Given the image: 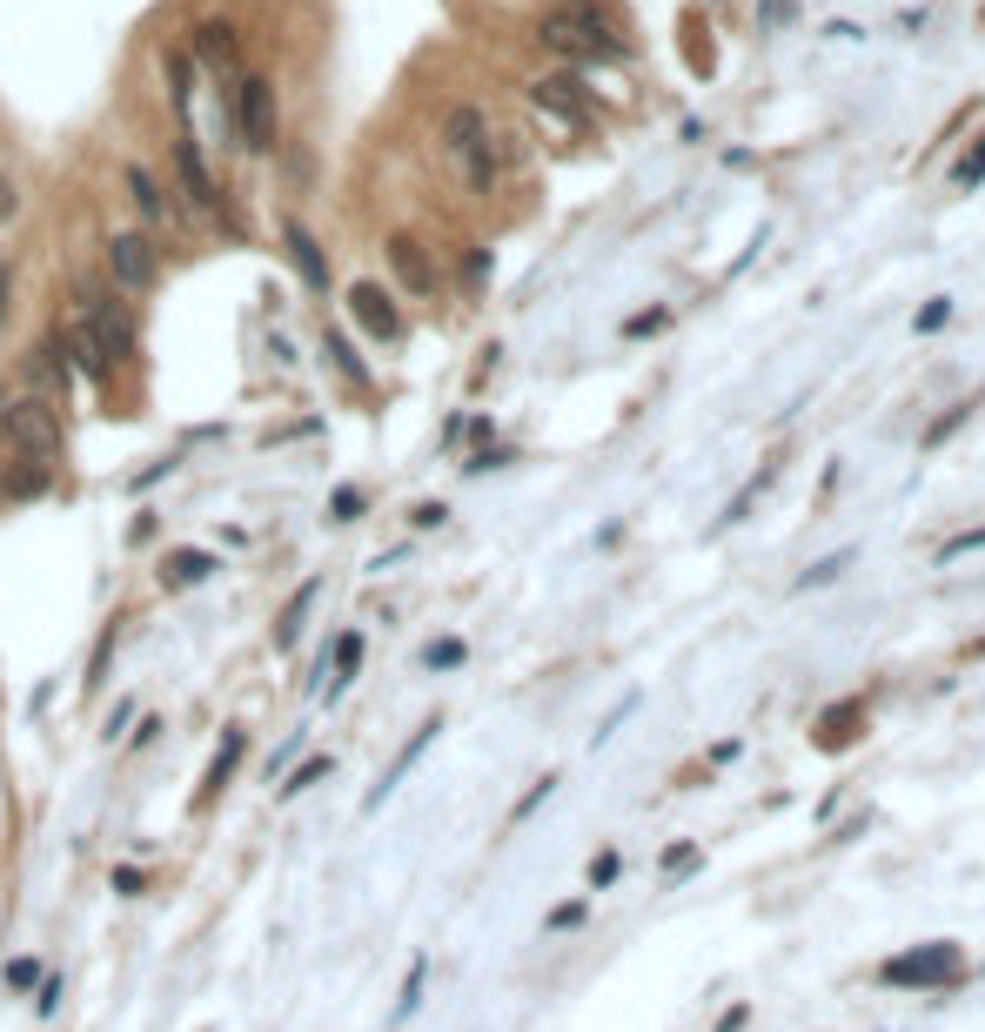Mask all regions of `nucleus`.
I'll list each match as a JSON object with an SVG mask.
<instances>
[{
    "mask_svg": "<svg viewBox=\"0 0 985 1032\" xmlns=\"http://www.w3.org/2000/svg\"><path fill=\"white\" fill-rule=\"evenodd\" d=\"M965 550H985V530H972V537H959V543H945V557H965Z\"/></svg>",
    "mask_w": 985,
    "mask_h": 1032,
    "instance_id": "obj_36",
    "label": "nucleus"
},
{
    "mask_svg": "<svg viewBox=\"0 0 985 1032\" xmlns=\"http://www.w3.org/2000/svg\"><path fill=\"white\" fill-rule=\"evenodd\" d=\"M583 919V898H570V905H557V912H550V932H563V925H577Z\"/></svg>",
    "mask_w": 985,
    "mask_h": 1032,
    "instance_id": "obj_33",
    "label": "nucleus"
},
{
    "mask_svg": "<svg viewBox=\"0 0 985 1032\" xmlns=\"http://www.w3.org/2000/svg\"><path fill=\"white\" fill-rule=\"evenodd\" d=\"M329 771H336V758H302L295 771H282V778H275V798H302V791L322 785Z\"/></svg>",
    "mask_w": 985,
    "mask_h": 1032,
    "instance_id": "obj_21",
    "label": "nucleus"
},
{
    "mask_svg": "<svg viewBox=\"0 0 985 1032\" xmlns=\"http://www.w3.org/2000/svg\"><path fill=\"white\" fill-rule=\"evenodd\" d=\"M14 208H21V188L0 175V222H14Z\"/></svg>",
    "mask_w": 985,
    "mask_h": 1032,
    "instance_id": "obj_34",
    "label": "nucleus"
},
{
    "mask_svg": "<svg viewBox=\"0 0 985 1032\" xmlns=\"http://www.w3.org/2000/svg\"><path fill=\"white\" fill-rule=\"evenodd\" d=\"M121 181H128L135 208L148 215V228H175V222H181V202L168 195V188H161L155 175H148V168H141V161H128V168H121Z\"/></svg>",
    "mask_w": 985,
    "mask_h": 1032,
    "instance_id": "obj_9",
    "label": "nucleus"
},
{
    "mask_svg": "<svg viewBox=\"0 0 985 1032\" xmlns=\"http://www.w3.org/2000/svg\"><path fill=\"white\" fill-rule=\"evenodd\" d=\"M329 516H336V523H356V516H362V490H349V483H342V490L329 496Z\"/></svg>",
    "mask_w": 985,
    "mask_h": 1032,
    "instance_id": "obj_25",
    "label": "nucleus"
},
{
    "mask_svg": "<svg viewBox=\"0 0 985 1032\" xmlns=\"http://www.w3.org/2000/svg\"><path fill=\"white\" fill-rule=\"evenodd\" d=\"M315 597H322V584H302V590L289 597V610L275 617V651H295V637H302V617H309Z\"/></svg>",
    "mask_w": 985,
    "mask_h": 1032,
    "instance_id": "obj_20",
    "label": "nucleus"
},
{
    "mask_svg": "<svg viewBox=\"0 0 985 1032\" xmlns=\"http://www.w3.org/2000/svg\"><path fill=\"white\" fill-rule=\"evenodd\" d=\"M979 181H985V141L959 161V168H952V188H979Z\"/></svg>",
    "mask_w": 985,
    "mask_h": 1032,
    "instance_id": "obj_24",
    "label": "nucleus"
},
{
    "mask_svg": "<svg viewBox=\"0 0 985 1032\" xmlns=\"http://www.w3.org/2000/svg\"><path fill=\"white\" fill-rule=\"evenodd\" d=\"M436 731H443V724L429 718V724H423V731H416V738H409V744H403V751H396V764H389V771H382V785H376V791H369V798H362V805L376 811V805H382V798H389V791H396V778H403L409 764L423 758V744H429V738H436Z\"/></svg>",
    "mask_w": 985,
    "mask_h": 1032,
    "instance_id": "obj_18",
    "label": "nucleus"
},
{
    "mask_svg": "<svg viewBox=\"0 0 985 1032\" xmlns=\"http://www.w3.org/2000/svg\"><path fill=\"white\" fill-rule=\"evenodd\" d=\"M114 892L141 898V892H148V872H141V865H114Z\"/></svg>",
    "mask_w": 985,
    "mask_h": 1032,
    "instance_id": "obj_26",
    "label": "nucleus"
},
{
    "mask_svg": "<svg viewBox=\"0 0 985 1032\" xmlns=\"http://www.w3.org/2000/svg\"><path fill=\"white\" fill-rule=\"evenodd\" d=\"M61 336H68V362H74V369L108 389V382H114V362H108V349H101V336H94L88 322H74V329H61Z\"/></svg>",
    "mask_w": 985,
    "mask_h": 1032,
    "instance_id": "obj_15",
    "label": "nucleus"
},
{
    "mask_svg": "<svg viewBox=\"0 0 985 1032\" xmlns=\"http://www.w3.org/2000/svg\"><path fill=\"white\" fill-rule=\"evenodd\" d=\"M322 356L336 362V369H342L349 382H356V389H369V369H362V356L349 349V336H336V329H329V336H322Z\"/></svg>",
    "mask_w": 985,
    "mask_h": 1032,
    "instance_id": "obj_22",
    "label": "nucleus"
},
{
    "mask_svg": "<svg viewBox=\"0 0 985 1032\" xmlns=\"http://www.w3.org/2000/svg\"><path fill=\"white\" fill-rule=\"evenodd\" d=\"M195 61H202L215 81H228V74L242 68V41H235V27H228V21H202V27H195Z\"/></svg>",
    "mask_w": 985,
    "mask_h": 1032,
    "instance_id": "obj_10",
    "label": "nucleus"
},
{
    "mask_svg": "<svg viewBox=\"0 0 985 1032\" xmlns=\"http://www.w3.org/2000/svg\"><path fill=\"white\" fill-rule=\"evenodd\" d=\"M530 101H537L543 114L570 121V128H583V121H590V94H583V81H577V74H543L537 88H530Z\"/></svg>",
    "mask_w": 985,
    "mask_h": 1032,
    "instance_id": "obj_7",
    "label": "nucleus"
},
{
    "mask_svg": "<svg viewBox=\"0 0 985 1032\" xmlns=\"http://www.w3.org/2000/svg\"><path fill=\"white\" fill-rule=\"evenodd\" d=\"M389 269H396V282H403L409 295H429L436 289V269H429V255L416 235H389Z\"/></svg>",
    "mask_w": 985,
    "mask_h": 1032,
    "instance_id": "obj_12",
    "label": "nucleus"
},
{
    "mask_svg": "<svg viewBox=\"0 0 985 1032\" xmlns=\"http://www.w3.org/2000/svg\"><path fill=\"white\" fill-rule=\"evenodd\" d=\"M34 1012H41V1019L61 1012V979H41V986H34Z\"/></svg>",
    "mask_w": 985,
    "mask_h": 1032,
    "instance_id": "obj_30",
    "label": "nucleus"
},
{
    "mask_svg": "<svg viewBox=\"0 0 985 1032\" xmlns=\"http://www.w3.org/2000/svg\"><path fill=\"white\" fill-rule=\"evenodd\" d=\"M356 671H362V630H342V637H336V657H322V677H329V684H322V697H342Z\"/></svg>",
    "mask_w": 985,
    "mask_h": 1032,
    "instance_id": "obj_16",
    "label": "nucleus"
},
{
    "mask_svg": "<svg viewBox=\"0 0 985 1032\" xmlns=\"http://www.w3.org/2000/svg\"><path fill=\"white\" fill-rule=\"evenodd\" d=\"M222 563L208 557V550H168L161 557V590H188V584H202V577H215Z\"/></svg>",
    "mask_w": 985,
    "mask_h": 1032,
    "instance_id": "obj_17",
    "label": "nucleus"
},
{
    "mask_svg": "<svg viewBox=\"0 0 985 1032\" xmlns=\"http://www.w3.org/2000/svg\"><path fill=\"white\" fill-rule=\"evenodd\" d=\"M443 503H416V516H409V523H416V530H436V523H443Z\"/></svg>",
    "mask_w": 985,
    "mask_h": 1032,
    "instance_id": "obj_32",
    "label": "nucleus"
},
{
    "mask_svg": "<svg viewBox=\"0 0 985 1032\" xmlns=\"http://www.w3.org/2000/svg\"><path fill=\"white\" fill-rule=\"evenodd\" d=\"M7 986H14V992L41 986V965H34V959H7Z\"/></svg>",
    "mask_w": 985,
    "mask_h": 1032,
    "instance_id": "obj_27",
    "label": "nucleus"
},
{
    "mask_svg": "<svg viewBox=\"0 0 985 1032\" xmlns=\"http://www.w3.org/2000/svg\"><path fill=\"white\" fill-rule=\"evenodd\" d=\"M952 972H959V952L952 945H925L912 959L885 965V986H932V979H952Z\"/></svg>",
    "mask_w": 985,
    "mask_h": 1032,
    "instance_id": "obj_8",
    "label": "nucleus"
},
{
    "mask_svg": "<svg viewBox=\"0 0 985 1032\" xmlns=\"http://www.w3.org/2000/svg\"><path fill=\"white\" fill-rule=\"evenodd\" d=\"M7 302H14V269L0 262V329H7Z\"/></svg>",
    "mask_w": 985,
    "mask_h": 1032,
    "instance_id": "obj_35",
    "label": "nucleus"
},
{
    "mask_svg": "<svg viewBox=\"0 0 985 1032\" xmlns=\"http://www.w3.org/2000/svg\"><path fill=\"white\" fill-rule=\"evenodd\" d=\"M945 315H952V302H945V295H939V302H925V309L912 315V329H918V336H932V329H939Z\"/></svg>",
    "mask_w": 985,
    "mask_h": 1032,
    "instance_id": "obj_28",
    "label": "nucleus"
},
{
    "mask_svg": "<svg viewBox=\"0 0 985 1032\" xmlns=\"http://www.w3.org/2000/svg\"><path fill=\"white\" fill-rule=\"evenodd\" d=\"M610 878H617V852H597V858H590V892L610 885Z\"/></svg>",
    "mask_w": 985,
    "mask_h": 1032,
    "instance_id": "obj_31",
    "label": "nucleus"
},
{
    "mask_svg": "<svg viewBox=\"0 0 985 1032\" xmlns=\"http://www.w3.org/2000/svg\"><path fill=\"white\" fill-rule=\"evenodd\" d=\"M463 657H470V651H463V637H436V644L423 651V664H429V671H456Z\"/></svg>",
    "mask_w": 985,
    "mask_h": 1032,
    "instance_id": "obj_23",
    "label": "nucleus"
},
{
    "mask_svg": "<svg viewBox=\"0 0 985 1032\" xmlns=\"http://www.w3.org/2000/svg\"><path fill=\"white\" fill-rule=\"evenodd\" d=\"M537 34H543V47H557L563 61H604V54H597V41H590V34H583L570 14H543Z\"/></svg>",
    "mask_w": 985,
    "mask_h": 1032,
    "instance_id": "obj_14",
    "label": "nucleus"
},
{
    "mask_svg": "<svg viewBox=\"0 0 985 1032\" xmlns=\"http://www.w3.org/2000/svg\"><path fill=\"white\" fill-rule=\"evenodd\" d=\"M0 416H7V382H0Z\"/></svg>",
    "mask_w": 985,
    "mask_h": 1032,
    "instance_id": "obj_37",
    "label": "nucleus"
},
{
    "mask_svg": "<svg viewBox=\"0 0 985 1032\" xmlns=\"http://www.w3.org/2000/svg\"><path fill=\"white\" fill-rule=\"evenodd\" d=\"M349 315H356L362 336H376V342H396V336H403V309L389 302V289H382V282H356V289H349Z\"/></svg>",
    "mask_w": 985,
    "mask_h": 1032,
    "instance_id": "obj_6",
    "label": "nucleus"
},
{
    "mask_svg": "<svg viewBox=\"0 0 985 1032\" xmlns=\"http://www.w3.org/2000/svg\"><path fill=\"white\" fill-rule=\"evenodd\" d=\"M175 168H181V188H188V195H195L208 215H222L228 228H242V222H235V208H228V195L215 188V175L202 168V155H195V135H188V128L175 135Z\"/></svg>",
    "mask_w": 985,
    "mask_h": 1032,
    "instance_id": "obj_5",
    "label": "nucleus"
},
{
    "mask_svg": "<svg viewBox=\"0 0 985 1032\" xmlns=\"http://www.w3.org/2000/svg\"><path fill=\"white\" fill-rule=\"evenodd\" d=\"M242 751H248V731H242V724H228V731H222V744H215V758H208V771H202L195 811H208L215 798H222V785L235 778V764H242Z\"/></svg>",
    "mask_w": 985,
    "mask_h": 1032,
    "instance_id": "obj_11",
    "label": "nucleus"
},
{
    "mask_svg": "<svg viewBox=\"0 0 985 1032\" xmlns=\"http://www.w3.org/2000/svg\"><path fill=\"white\" fill-rule=\"evenodd\" d=\"M443 155L463 168L470 195H496L503 155H496V135H490V121H483V108H449L443 114Z\"/></svg>",
    "mask_w": 985,
    "mask_h": 1032,
    "instance_id": "obj_1",
    "label": "nucleus"
},
{
    "mask_svg": "<svg viewBox=\"0 0 985 1032\" xmlns=\"http://www.w3.org/2000/svg\"><path fill=\"white\" fill-rule=\"evenodd\" d=\"M47 483H54V463H34V456H21V470H7V476H0V496L27 503V496H41Z\"/></svg>",
    "mask_w": 985,
    "mask_h": 1032,
    "instance_id": "obj_19",
    "label": "nucleus"
},
{
    "mask_svg": "<svg viewBox=\"0 0 985 1032\" xmlns=\"http://www.w3.org/2000/svg\"><path fill=\"white\" fill-rule=\"evenodd\" d=\"M228 108H235V148H242V155L282 148V108H275L269 74H242V81L228 88Z\"/></svg>",
    "mask_w": 985,
    "mask_h": 1032,
    "instance_id": "obj_2",
    "label": "nucleus"
},
{
    "mask_svg": "<svg viewBox=\"0 0 985 1032\" xmlns=\"http://www.w3.org/2000/svg\"><path fill=\"white\" fill-rule=\"evenodd\" d=\"M423 972H429L423 959L409 965V979H403V999H396V1012H416V999H423Z\"/></svg>",
    "mask_w": 985,
    "mask_h": 1032,
    "instance_id": "obj_29",
    "label": "nucleus"
},
{
    "mask_svg": "<svg viewBox=\"0 0 985 1032\" xmlns=\"http://www.w3.org/2000/svg\"><path fill=\"white\" fill-rule=\"evenodd\" d=\"M101 262H108L121 295H148L155 275H161V248H155V235H141V228H114L108 242H101Z\"/></svg>",
    "mask_w": 985,
    "mask_h": 1032,
    "instance_id": "obj_4",
    "label": "nucleus"
},
{
    "mask_svg": "<svg viewBox=\"0 0 985 1032\" xmlns=\"http://www.w3.org/2000/svg\"><path fill=\"white\" fill-rule=\"evenodd\" d=\"M0 443H14L34 463H54L61 456V403H47V396H7Z\"/></svg>",
    "mask_w": 985,
    "mask_h": 1032,
    "instance_id": "obj_3",
    "label": "nucleus"
},
{
    "mask_svg": "<svg viewBox=\"0 0 985 1032\" xmlns=\"http://www.w3.org/2000/svg\"><path fill=\"white\" fill-rule=\"evenodd\" d=\"M282 242H289V262H295V275H302L309 289H329V255L315 248V235H309L302 222H295V215L282 222Z\"/></svg>",
    "mask_w": 985,
    "mask_h": 1032,
    "instance_id": "obj_13",
    "label": "nucleus"
}]
</instances>
